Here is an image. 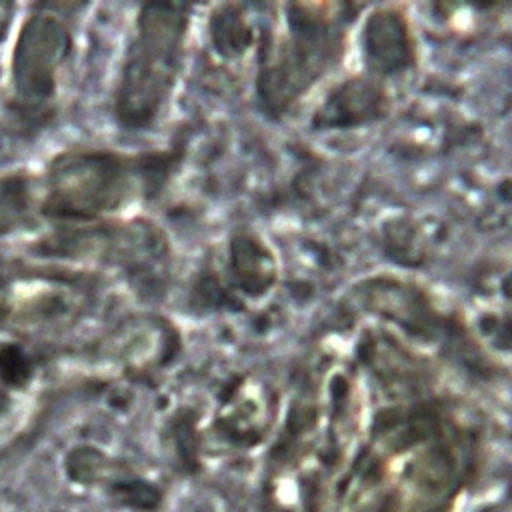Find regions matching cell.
<instances>
[{"label": "cell", "instance_id": "obj_1", "mask_svg": "<svg viewBox=\"0 0 512 512\" xmlns=\"http://www.w3.org/2000/svg\"><path fill=\"white\" fill-rule=\"evenodd\" d=\"M124 194V170L110 158H74L52 174L50 206L66 214H92L116 206Z\"/></svg>", "mask_w": 512, "mask_h": 512}, {"label": "cell", "instance_id": "obj_2", "mask_svg": "<svg viewBox=\"0 0 512 512\" xmlns=\"http://www.w3.org/2000/svg\"><path fill=\"white\" fill-rule=\"evenodd\" d=\"M62 32V26L54 18H50L44 48H38L34 26L30 24V28L24 30L22 42L18 46V60L14 62L18 74L14 82L22 96H36L38 92L42 96H48L54 84V72L62 60L66 46V34Z\"/></svg>", "mask_w": 512, "mask_h": 512}, {"label": "cell", "instance_id": "obj_3", "mask_svg": "<svg viewBox=\"0 0 512 512\" xmlns=\"http://www.w3.org/2000/svg\"><path fill=\"white\" fill-rule=\"evenodd\" d=\"M10 8L8 4H0V42H2V36L6 34V28H8V22H10Z\"/></svg>", "mask_w": 512, "mask_h": 512}]
</instances>
